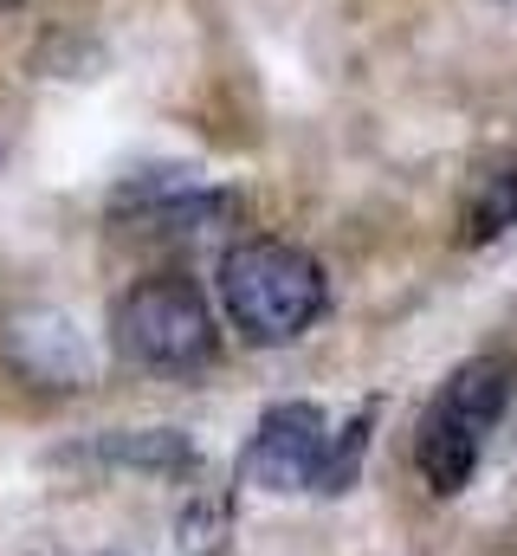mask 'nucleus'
<instances>
[{
  "instance_id": "obj_1",
  "label": "nucleus",
  "mask_w": 517,
  "mask_h": 556,
  "mask_svg": "<svg viewBox=\"0 0 517 556\" xmlns=\"http://www.w3.org/2000/svg\"><path fill=\"white\" fill-rule=\"evenodd\" d=\"M220 304L247 343L278 350L324 317L330 285H324V266L291 240H240L220 260Z\"/></svg>"
},
{
  "instance_id": "obj_2",
  "label": "nucleus",
  "mask_w": 517,
  "mask_h": 556,
  "mask_svg": "<svg viewBox=\"0 0 517 556\" xmlns=\"http://www.w3.org/2000/svg\"><path fill=\"white\" fill-rule=\"evenodd\" d=\"M512 382H517V363L499 356V350L459 363V369L440 382V395L427 402V415L414 427V472L427 479L433 498L466 492V479H472L479 459H486L492 427H499L505 402H512Z\"/></svg>"
},
{
  "instance_id": "obj_3",
  "label": "nucleus",
  "mask_w": 517,
  "mask_h": 556,
  "mask_svg": "<svg viewBox=\"0 0 517 556\" xmlns=\"http://www.w3.org/2000/svg\"><path fill=\"white\" fill-rule=\"evenodd\" d=\"M111 343L142 376H194L220 350V324L207 311V291L181 273L136 278L111 311Z\"/></svg>"
},
{
  "instance_id": "obj_4",
  "label": "nucleus",
  "mask_w": 517,
  "mask_h": 556,
  "mask_svg": "<svg viewBox=\"0 0 517 556\" xmlns=\"http://www.w3.org/2000/svg\"><path fill=\"white\" fill-rule=\"evenodd\" d=\"M324 440H330V415L317 402H278L265 408L240 453V485L291 498V492H317V466H324Z\"/></svg>"
},
{
  "instance_id": "obj_5",
  "label": "nucleus",
  "mask_w": 517,
  "mask_h": 556,
  "mask_svg": "<svg viewBox=\"0 0 517 556\" xmlns=\"http://www.w3.org/2000/svg\"><path fill=\"white\" fill-rule=\"evenodd\" d=\"M0 363L33 389H78L91 376V350L59 311H13L0 324Z\"/></svg>"
},
{
  "instance_id": "obj_6",
  "label": "nucleus",
  "mask_w": 517,
  "mask_h": 556,
  "mask_svg": "<svg viewBox=\"0 0 517 556\" xmlns=\"http://www.w3.org/2000/svg\"><path fill=\"white\" fill-rule=\"evenodd\" d=\"M512 227H517V162H499V168H486L466 188V201H459V240L486 247V240H499Z\"/></svg>"
},
{
  "instance_id": "obj_7",
  "label": "nucleus",
  "mask_w": 517,
  "mask_h": 556,
  "mask_svg": "<svg viewBox=\"0 0 517 556\" xmlns=\"http://www.w3.org/2000/svg\"><path fill=\"white\" fill-rule=\"evenodd\" d=\"M369 433H376V408L350 415L330 440H324V466H317V492H350L356 485V466L369 453Z\"/></svg>"
}]
</instances>
